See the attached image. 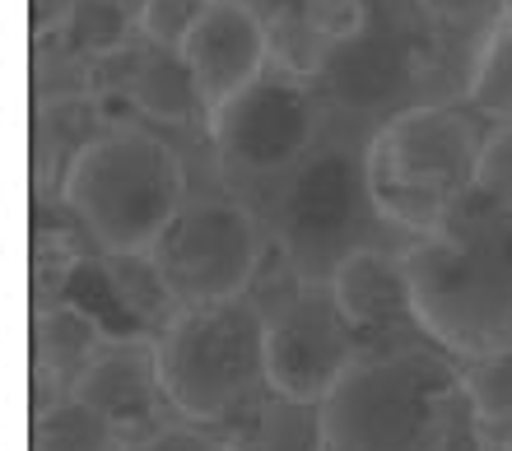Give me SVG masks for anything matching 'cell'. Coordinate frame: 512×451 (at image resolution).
<instances>
[{
	"label": "cell",
	"mask_w": 512,
	"mask_h": 451,
	"mask_svg": "<svg viewBox=\"0 0 512 451\" xmlns=\"http://www.w3.org/2000/svg\"><path fill=\"white\" fill-rule=\"evenodd\" d=\"M326 451H494L466 368L438 345L364 349L322 400Z\"/></svg>",
	"instance_id": "obj_1"
},
{
	"label": "cell",
	"mask_w": 512,
	"mask_h": 451,
	"mask_svg": "<svg viewBox=\"0 0 512 451\" xmlns=\"http://www.w3.org/2000/svg\"><path fill=\"white\" fill-rule=\"evenodd\" d=\"M401 256L424 340L461 363L512 349V210L471 191L438 233Z\"/></svg>",
	"instance_id": "obj_2"
},
{
	"label": "cell",
	"mask_w": 512,
	"mask_h": 451,
	"mask_svg": "<svg viewBox=\"0 0 512 451\" xmlns=\"http://www.w3.org/2000/svg\"><path fill=\"white\" fill-rule=\"evenodd\" d=\"M447 28L438 0H354V28L326 52L312 84L331 121L378 131L405 107L433 103L443 75Z\"/></svg>",
	"instance_id": "obj_3"
},
{
	"label": "cell",
	"mask_w": 512,
	"mask_h": 451,
	"mask_svg": "<svg viewBox=\"0 0 512 451\" xmlns=\"http://www.w3.org/2000/svg\"><path fill=\"white\" fill-rule=\"evenodd\" d=\"M368 140L373 131L331 121L317 149L270 196L266 228L289 275L331 284L354 252L387 247V233H396L368 191Z\"/></svg>",
	"instance_id": "obj_4"
},
{
	"label": "cell",
	"mask_w": 512,
	"mask_h": 451,
	"mask_svg": "<svg viewBox=\"0 0 512 451\" xmlns=\"http://www.w3.org/2000/svg\"><path fill=\"white\" fill-rule=\"evenodd\" d=\"M61 200L103 256H145L191 200L177 149L149 126H108L75 154Z\"/></svg>",
	"instance_id": "obj_5"
},
{
	"label": "cell",
	"mask_w": 512,
	"mask_h": 451,
	"mask_svg": "<svg viewBox=\"0 0 512 451\" xmlns=\"http://www.w3.org/2000/svg\"><path fill=\"white\" fill-rule=\"evenodd\" d=\"M480 154L485 135L471 112L452 103L405 107L368 140L373 205L405 242L429 238L475 191Z\"/></svg>",
	"instance_id": "obj_6"
},
{
	"label": "cell",
	"mask_w": 512,
	"mask_h": 451,
	"mask_svg": "<svg viewBox=\"0 0 512 451\" xmlns=\"http://www.w3.org/2000/svg\"><path fill=\"white\" fill-rule=\"evenodd\" d=\"M159 377L168 410L182 424H233L270 391L266 382V303L256 293L229 303L182 307L159 335Z\"/></svg>",
	"instance_id": "obj_7"
},
{
	"label": "cell",
	"mask_w": 512,
	"mask_h": 451,
	"mask_svg": "<svg viewBox=\"0 0 512 451\" xmlns=\"http://www.w3.org/2000/svg\"><path fill=\"white\" fill-rule=\"evenodd\" d=\"M326 126H331V112H326L312 75H298L284 61H270L238 98L219 107L205 131H210V149H215V168L224 186L238 200L261 196V205H270V196L317 149Z\"/></svg>",
	"instance_id": "obj_8"
},
{
	"label": "cell",
	"mask_w": 512,
	"mask_h": 451,
	"mask_svg": "<svg viewBox=\"0 0 512 451\" xmlns=\"http://www.w3.org/2000/svg\"><path fill=\"white\" fill-rule=\"evenodd\" d=\"M266 252L270 228L256 205L238 196H191L149 256L182 312L252 293Z\"/></svg>",
	"instance_id": "obj_9"
},
{
	"label": "cell",
	"mask_w": 512,
	"mask_h": 451,
	"mask_svg": "<svg viewBox=\"0 0 512 451\" xmlns=\"http://www.w3.org/2000/svg\"><path fill=\"white\" fill-rule=\"evenodd\" d=\"M359 354L364 335L354 331L331 284L289 279V289L266 303V382L275 396L322 405Z\"/></svg>",
	"instance_id": "obj_10"
},
{
	"label": "cell",
	"mask_w": 512,
	"mask_h": 451,
	"mask_svg": "<svg viewBox=\"0 0 512 451\" xmlns=\"http://www.w3.org/2000/svg\"><path fill=\"white\" fill-rule=\"evenodd\" d=\"M182 56H187L191 75L201 84V98L210 107V117L229 98H238L275 61L261 14L252 5H243V0H210L201 24L191 28V38L182 42Z\"/></svg>",
	"instance_id": "obj_11"
},
{
	"label": "cell",
	"mask_w": 512,
	"mask_h": 451,
	"mask_svg": "<svg viewBox=\"0 0 512 451\" xmlns=\"http://www.w3.org/2000/svg\"><path fill=\"white\" fill-rule=\"evenodd\" d=\"M80 405L98 410L126 442L163 428V377H159V345L154 335H122L108 340L89 368H84L75 396Z\"/></svg>",
	"instance_id": "obj_12"
},
{
	"label": "cell",
	"mask_w": 512,
	"mask_h": 451,
	"mask_svg": "<svg viewBox=\"0 0 512 451\" xmlns=\"http://www.w3.org/2000/svg\"><path fill=\"white\" fill-rule=\"evenodd\" d=\"M405 247H364L331 275V293L354 321V331L378 340L382 331H419L415 307H410V279H405Z\"/></svg>",
	"instance_id": "obj_13"
},
{
	"label": "cell",
	"mask_w": 512,
	"mask_h": 451,
	"mask_svg": "<svg viewBox=\"0 0 512 451\" xmlns=\"http://www.w3.org/2000/svg\"><path fill=\"white\" fill-rule=\"evenodd\" d=\"M112 335L103 331V321L80 303H56L33 312V414L47 410V386L52 400L75 396L84 368L103 354Z\"/></svg>",
	"instance_id": "obj_14"
},
{
	"label": "cell",
	"mask_w": 512,
	"mask_h": 451,
	"mask_svg": "<svg viewBox=\"0 0 512 451\" xmlns=\"http://www.w3.org/2000/svg\"><path fill=\"white\" fill-rule=\"evenodd\" d=\"M131 103L135 112L145 121H159V126H210V107L201 98V84L191 75L187 56L182 52H168V47H149L145 42V61L135 70V84H131Z\"/></svg>",
	"instance_id": "obj_15"
},
{
	"label": "cell",
	"mask_w": 512,
	"mask_h": 451,
	"mask_svg": "<svg viewBox=\"0 0 512 451\" xmlns=\"http://www.w3.org/2000/svg\"><path fill=\"white\" fill-rule=\"evenodd\" d=\"M229 451H326L322 405H303L289 396H266L233 419L224 433Z\"/></svg>",
	"instance_id": "obj_16"
},
{
	"label": "cell",
	"mask_w": 512,
	"mask_h": 451,
	"mask_svg": "<svg viewBox=\"0 0 512 451\" xmlns=\"http://www.w3.org/2000/svg\"><path fill=\"white\" fill-rule=\"evenodd\" d=\"M28 451H126V438L98 410L61 400L28 419Z\"/></svg>",
	"instance_id": "obj_17"
},
{
	"label": "cell",
	"mask_w": 512,
	"mask_h": 451,
	"mask_svg": "<svg viewBox=\"0 0 512 451\" xmlns=\"http://www.w3.org/2000/svg\"><path fill=\"white\" fill-rule=\"evenodd\" d=\"M56 38L66 42L70 52L80 56V61H103V56L122 52L140 38V24H135V10L126 0H75V10L61 28H56Z\"/></svg>",
	"instance_id": "obj_18"
},
{
	"label": "cell",
	"mask_w": 512,
	"mask_h": 451,
	"mask_svg": "<svg viewBox=\"0 0 512 451\" xmlns=\"http://www.w3.org/2000/svg\"><path fill=\"white\" fill-rule=\"evenodd\" d=\"M466 107L494 126H512V19H499L480 42L466 80Z\"/></svg>",
	"instance_id": "obj_19"
},
{
	"label": "cell",
	"mask_w": 512,
	"mask_h": 451,
	"mask_svg": "<svg viewBox=\"0 0 512 451\" xmlns=\"http://www.w3.org/2000/svg\"><path fill=\"white\" fill-rule=\"evenodd\" d=\"M461 368H466V391H471V405L485 424L489 442L503 447L512 438V349L489 354V359H471Z\"/></svg>",
	"instance_id": "obj_20"
},
{
	"label": "cell",
	"mask_w": 512,
	"mask_h": 451,
	"mask_svg": "<svg viewBox=\"0 0 512 451\" xmlns=\"http://www.w3.org/2000/svg\"><path fill=\"white\" fill-rule=\"evenodd\" d=\"M210 0H149L145 10L135 14L140 24V38L149 47H168V52H182V42L191 38V28L201 24V14Z\"/></svg>",
	"instance_id": "obj_21"
},
{
	"label": "cell",
	"mask_w": 512,
	"mask_h": 451,
	"mask_svg": "<svg viewBox=\"0 0 512 451\" xmlns=\"http://www.w3.org/2000/svg\"><path fill=\"white\" fill-rule=\"evenodd\" d=\"M475 191L489 196L494 205H503V210H512V126H494V131L485 135Z\"/></svg>",
	"instance_id": "obj_22"
},
{
	"label": "cell",
	"mask_w": 512,
	"mask_h": 451,
	"mask_svg": "<svg viewBox=\"0 0 512 451\" xmlns=\"http://www.w3.org/2000/svg\"><path fill=\"white\" fill-rule=\"evenodd\" d=\"M126 451H229V442L201 424H163L145 438L126 442Z\"/></svg>",
	"instance_id": "obj_23"
},
{
	"label": "cell",
	"mask_w": 512,
	"mask_h": 451,
	"mask_svg": "<svg viewBox=\"0 0 512 451\" xmlns=\"http://www.w3.org/2000/svg\"><path fill=\"white\" fill-rule=\"evenodd\" d=\"M28 5H33V38L56 33L70 19V10H75V0H28Z\"/></svg>",
	"instance_id": "obj_24"
},
{
	"label": "cell",
	"mask_w": 512,
	"mask_h": 451,
	"mask_svg": "<svg viewBox=\"0 0 512 451\" xmlns=\"http://www.w3.org/2000/svg\"><path fill=\"white\" fill-rule=\"evenodd\" d=\"M126 5H131V10L140 14V10H145V5H149V0H126Z\"/></svg>",
	"instance_id": "obj_25"
},
{
	"label": "cell",
	"mask_w": 512,
	"mask_h": 451,
	"mask_svg": "<svg viewBox=\"0 0 512 451\" xmlns=\"http://www.w3.org/2000/svg\"><path fill=\"white\" fill-rule=\"evenodd\" d=\"M503 451H512V438H508V442H503Z\"/></svg>",
	"instance_id": "obj_26"
},
{
	"label": "cell",
	"mask_w": 512,
	"mask_h": 451,
	"mask_svg": "<svg viewBox=\"0 0 512 451\" xmlns=\"http://www.w3.org/2000/svg\"><path fill=\"white\" fill-rule=\"evenodd\" d=\"M243 5H256V0H243Z\"/></svg>",
	"instance_id": "obj_27"
},
{
	"label": "cell",
	"mask_w": 512,
	"mask_h": 451,
	"mask_svg": "<svg viewBox=\"0 0 512 451\" xmlns=\"http://www.w3.org/2000/svg\"><path fill=\"white\" fill-rule=\"evenodd\" d=\"M494 451H503V447H494Z\"/></svg>",
	"instance_id": "obj_28"
}]
</instances>
